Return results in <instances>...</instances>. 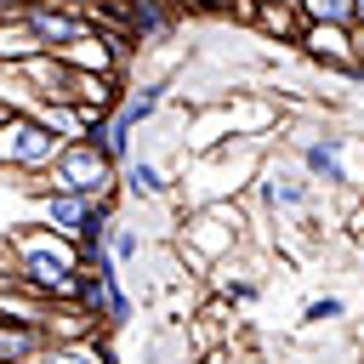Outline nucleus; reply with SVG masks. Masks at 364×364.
<instances>
[{
    "label": "nucleus",
    "mask_w": 364,
    "mask_h": 364,
    "mask_svg": "<svg viewBox=\"0 0 364 364\" xmlns=\"http://www.w3.org/2000/svg\"><path fill=\"white\" fill-rule=\"evenodd\" d=\"M6 245H11L17 273H23V290H28L34 301H80L85 245H74L68 233H57V228H46V222L11 228Z\"/></svg>",
    "instance_id": "f257e3e1"
},
{
    "label": "nucleus",
    "mask_w": 364,
    "mask_h": 364,
    "mask_svg": "<svg viewBox=\"0 0 364 364\" xmlns=\"http://www.w3.org/2000/svg\"><path fill=\"white\" fill-rule=\"evenodd\" d=\"M267 154H273V142H262V136H239V142H222V148H210V154H193L188 171L176 176L182 205L193 210V205H222V199L250 193Z\"/></svg>",
    "instance_id": "f03ea898"
},
{
    "label": "nucleus",
    "mask_w": 364,
    "mask_h": 364,
    "mask_svg": "<svg viewBox=\"0 0 364 364\" xmlns=\"http://www.w3.org/2000/svg\"><path fill=\"white\" fill-rule=\"evenodd\" d=\"M176 245H182V256H193V262L210 273L216 262H228V256H239V250L250 245V216H245L239 199L193 205V210H182V233H176Z\"/></svg>",
    "instance_id": "7ed1b4c3"
},
{
    "label": "nucleus",
    "mask_w": 364,
    "mask_h": 364,
    "mask_svg": "<svg viewBox=\"0 0 364 364\" xmlns=\"http://www.w3.org/2000/svg\"><path fill=\"white\" fill-rule=\"evenodd\" d=\"M318 193H324V188L296 165V154H267L262 171H256V188H250L256 210H262L267 222H279V228L307 222V216L318 210Z\"/></svg>",
    "instance_id": "20e7f679"
},
{
    "label": "nucleus",
    "mask_w": 364,
    "mask_h": 364,
    "mask_svg": "<svg viewBox=\"0 0 364 364\" xmlns=\"http://www.w3.org/2000/svg\"><path fill=\"white\" fill-rule=\"evenodd\" d=\"M23 188H28V193L63 188V193H85V199H119V165H114L91 136H80V142L63 148V159H57L46 176H28Z\"/></svg>",
    "instance_id": "39448f33"
},
{
    "label": "nucleus",
    "mask_w": 364,
    "mask_h": 364,
    "mask_svg": "<svg viewBox=\"0 0 364 364\" xmlns=\"http://www.w3.org/2000/svg\"><path fill=\"white\" fill-rule=\"evenodd\" d=\"M34 216H40L46 228L68 233L74 245L97 250V245H108V228H114L119 205H114V199H85V193H63V188H46V193H34Z\"/></svg>",
    "instance_id": "423d86ee"
},
{
    "label": "nucleus",
    "mask_w": 364,
    "mask_h": 364,
    "mask_svg": "<svg viewBox=\"0 0 364 364\" xmlns=\"http://www.w3.org/2000/svg\"><path fill=\"white\" fill-rule=\"evenodd\" d=\"M63 136L51 125H40L34 114H11L0 125V171H17V176H46L57 159H63Z\"/></svg>",
    "instance_id": "0eeeda50"
},
{
    "label": "nucleus",
    "mask_w": 364,
    "mask_h": 364,
    "mask_svg": "<svg viewBox=\"0 0 364 364\" xmlns=\"http://www.w3.org/2000/svg\"><path fill=\"white\" fill-rule=\"evenodd\" d=\"M284 142H290L296 165H301L324 193H347L353 171H347V136H341V131H296V136H284Z\"/></svg>",
    "instance_id": "6e6552de"
},
{
    "label": "nucleus",
    "mask_w": 364,
    "mask_h": 364,
    "mask_svg": "<svg viewBox=\"0 0 364 364\" xmlns=\"http://www.w3.org/2000/svg\"><path fill=\"white\" fill-rule=\"evenodd\" d=\"M80 307H85L102 330H125V324L136 318V296H131V284H125V267H114V273H85V279H80Z\"/></svg>",
    "instance_id": "1a4fd4ad"
},
{
    "label": "nucleus",
    "mask_w": 364,
    "mask_h": 364,
    "mask_svg": "<svg viewBox=\"0 0 364 364\" xmlns=\"http://www.w3.org/2000/svg\"><path fill=\"white\" fill-rule=\"evenodd\" d=\"M296 51H301L307 63H318V68H336V74H364L358 46H353V28H341V23H307V34L296 40Z\"/></svg>",
    "instance_id": "9d476101"
},
{
    "label": "nucleus",
    "mask_w": 364,
    "mask_h": 364,
    "mask_svg": "<svg viewBox=\"0 0 364 364\" xmlns=\"http://www.w3.org/2000/svg\"><path fill=\"white\" fill-rule=\"evenodd\" d=\"M23 28L34 34V46H40V51H63V46H74L80 34H91L97 23H91L85 11H63V6L28 0V11H23Z\"/></svg>",
    "instance_id": "9b49d317"
},
{
    "label": "nucleus",
    "mask_w": 364,
    "mask_h": 364,
    "mask_svg": "<svg viewBox=\"0 0 364 364\" xmlns=\"http://www.w3.org/2000/svg\"><path fill=\"white\" fill-rule=\"evenodd\" d=\"M57 57H63L74 74H119L125 40H119V34H108V28H91V34H80L74 46H63Z\"/></svg>",
    "instance_id": "f8f14e48"
},
{
    "label": "nucleus",
    "mask_w": 364,
    "mask_h": 364,
    "mask_svg": "<svg viewBox=\"0 0 364 364\" xmlns=\"http://www.w3.org/2000/svg\"><path fill=\"white\" fill-rule=\"evenodd\" d=\"M119 193H125V199H136V205H159V199H171V193H176V176H171L154 154H142V148H136V159L119 171Z\"/></svg>",
    "instance_id": "ddd939ff"
},
{
    "label": "nucleus",
    "mask_w": 364,
    "mask_h": 364,
    "mask_svg": "<svg viewBox=\"0 0 364 364\" xmlns=\"http://www.w3.org/2000/svg\"><path fill=\"white\" fill-rule=\"evenodd\" d=\"M250 28L267 34V40H279V46H296V40L307 34V11H301L296 0H256Z\"/></svg>",
    "instance_id": "4468645a"
},
{
    "label": "nucleus",
    "mask_w": 364,
    "mask_h": 364,
    "mask_svg": "<svg viewBox=\"0 0 364 364\" xmlns=\"http://www.w3.org/2000/svg\"><path fill=\"white\" fill-rule=\"evenodd\" d=\"M51 347L46 324H28V318H6L0 313V364H40Z\"/></svg>",
    "instance_id": "2eb2a0df"
},
{
    "label": "nucleus",
    "mask_w": 364,
    "mask_h": 364,
    "mask_svg": "<svg viewBox=\"0 0 364 364\" xmlns=\"http://www.w3.org/2000/svg\"><path fill=\"white\" fill-rule=\"evenodd\" d=\"M176 17H182V0H131L125 6V34L154 46V40H165L176 28Z\"/></svg>",
    "instance_id": "dca6fc26"
},
{
    "label": "nucleus",
    "mask_w": 364,
    "mask_h": 364,
    "mask_svg": "<svg viewBox=\"0 0 364 364\" xmlns=\"http://www.w3.org/2000/svg\"><path fill=\"white\" fill-rule=\"evenodd\" d=\"M40 324H46V336H51V341H91V336H102V324H97L80 301H51Z\"/></svg>",
    "instance_id": "f3484780"
},
{
    "label": "nucleus",
    "mask_w": 364,
    "mask_h": 364,
    "mask_svg": "<svg viewBox=\"0 0 364 364\" xmlns=\"http://www.w3.org/2000/svg\"><path fill=\"white\" fill-rule=\"evenodd\" d=\"M165 97H171V91H165V80H148L142 91H125V102L114 108V119H119L125 131H148V125L159 119V108H165Z\"/></svg>",
    "instance_id": "a211bd4d"
},
{
    "label": "nucleus",
    "mask_w": 364,
    "mask_h": 364,
    "mask_svg": "<svg viewBox=\"0 0 364 364\" xmlns=\"http://www.w3.org/2000/svg\"><path fill=\"white\" fill-rule=\"evenodd\" d=\"M40 364H114V353H108L102 336H91V341H51Z\"/></svg>",
    "instance_id": "6ab92c4d"
},
{
    "label": "nucleus",
    "mask_w": 364,
    "mask_h": 364,
    "mask_svg": "<svg viewBox=\"0 0 364 364\" xmlns=\"http://www.w3.org/2000/svg\"><path fill=\"white\" fill-rule=\"evenodd\" d=\"M108 256H114L119 267H136V262L148 256V233L131 228L125 216H114V228H108Z\"/></svg>",
    "instance_id": "aec40b11"
},
{
    "label": "nucleus",
    "mask_w": 364,
    "mask_h": 364,
    "mask_svg": "<svg viewBox=\"0 0 364 364\" xmlns=\"http://www.w3.org/2000/svg\"><path fill=\"white\" fill-rule=\"evenodd\" d=\"M296 6L307 11V23H341V28H353V23H358L353 0H296Z\"/></svg>",
    "instance_id": "412c9836"
},
{
    "label": "nucleus",
    "mask_w": 364,
    "mask_h": 364,
    "mask_svg": "<svg viewBox=\"0 0 364 364\" xmlns=\"http://www.w3.org/2000/svg\"><path fill=\"white\" fill-rule=\"evenodd\" d=\"M301 318H307L313 330H324V324H336V318H347V296H336V290H330V296H313V301L301 307Z\"/></svg>",
    "instance_id": "4be33fe9"
},
{
    "label": "nucleus",
    "mask_w": 364,
    "mask_h": 364,
    "mask_svg": "<svg viewBox=\"0 0 364 364\" xmlns=\"http://www.w3.org/2000/svg\"><path fill=\"white\" fill-rule=\"evenodd\" d=\"M193 6H210V11H233V17H245V23H250V11H256V0H193Z\"/></svg>",
    "instance_id": "5701e85b"
},
{
    "label": "nucleus",
    "mask_w": 364,
    "mask_h": 364,
    "mask_svg": "<svg viewBox=\"0 0 364 364\" xmlns=\"http://www.w3.org/2000/svg\"><path fill=\"white\" fill-rule=\"evenodd\" d=\"M347 228H353V239H358V250H364V205H358V210L347 216Z\"/></svg>",
    "instance_id": "b1692460"
},
{
    "label": "nucleus",
    "mask_w": 364,
    "mask_h": 364,
    "mask_svg": "<svg viewBox=\"0 0 364 364\" xmlns=\"http://www.w3.org/2000/svg\"><path fill=\"white\" fill-rule=\"evenodd\" d=\"M97 6H108V11H119V17H125V6H131V0H97Z\"/></svg>",
    "instance_id": "393cba45"
},
{
    "label": "nucleus",
    "mask_w": 364,
    "mask_h": 364,
    "mask_svg": "<svg viewBox=\"0 0 364 364\" xmlns=\"http://www.w3.org/2000/svg\"><path fill=\"white\" fill-rule=\"evenodd\" d=\"M353 46H358V63H364V23L353 28Z\"/></svg>",
    "instance_id": "a878e982"
},
{
    "label": "nucleus",
    "mask_w": 364,
    "mask_h": 364,
    "mask_svg": "<svg viewBox=\"0 0 364 364\" xmlns=\"http://www.w3.org/2000/svg\"><path fill=\"white\" fill-rule=\"evenodd\" d=\"M11 114H17V108H11V102H0V125H6V119H11Z\"/></svg>",
    "instance_id": "bb28decb"
},
{
    "label": "nucleus",
    "mask_w": 364,
    "mask_h": 364,
    "mask_svg": "<svg viewBox=\"0 0 364 364\" xmlns=\"http://www.w3.org/2000/svg\"><path fill=\"white\" fill-rule=\"evenodd\" d=\"M353 11H358V23H364V0H353ZM358 23H353V28H358Z\"/></svg>",
    "instance_id": "cd10ccee"
},
{
    "label": "nucleus",
    "mask_w": 364,
    "mask_h": 364,
    "mask_svg": "<svg viewBox=\"0 0 364 364\" xmlns=\"http://www.w3.org/2000/svg\"><path fill=\"white\" fill-rule=\"evenodd\" d=\"M358 193H364V182H358Z\"/></svg>",
    "instance_id": "c85d7f7f"
}]
</instances>
